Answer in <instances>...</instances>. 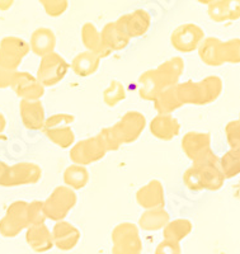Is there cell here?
I'll return each instance as SVG.
<instances>
[{
    "label": "cell",
    "mask_w": 240,
    "mask_h": 254,
    "mask_svg": "<svg viewBox=\"0 0 240 254\" xmlns=\"http://www.w3.org/2000/svg\"><path fill=\"white\" fill-rule=\"evenodd\" d=\"M76 202H78V196L75 190H72L66 186H59L44 201L46 219L55 222L62 221L66 219L70 211L75 207Z\"/></svg>",
    "instance_id": "1"
},
{
    "label": "cell",
    "mask_w": 240,
    "mask_h": 254,
    "mask_svg": "<svg viewBox=\"0 0 240 254\" xmlns=\"http://www.w3.org/2000/svg\"><path fill=\"white\" fill-rule=\"evenodd\" d=\"M182 150L192 164H203L219 158L211 149V135L191 131L182 137Z\"/></svg>",
    "instance_id": "2"
},
{
    "label": "cell",
    "mask_w": 240,
    "mask_h": 254,
    "mask_svg": "<svg viewBox=\"0 0 240 254\" xmlns=\"http://www.w3.org/2000/svg\"><path fill=\"white\" fill-rule=\"evenodd\" d=\"M112 254H141L142 242L139 226L133 222H121L112 230Z\"/></svg>",
    "instance_id": "3"
},
{
    "label": "cell",
    "mask_w": 240,
    "mask_h": 254,
    "mask_svg": "<svg viewBox=\"0 0 240 254\" xmlns=\"http://www.w3.org/2000/svg\"><path fill=\"white\" fill-rule=\"evenodd\" d=\"M69 69L70 64H67V61L60 54L54 51L49 55L41 58L36 78L45 88L54 87L64 80Z\"/></svg>",
    "instance_id": "4"
},
{
    "label": "cell",
    "mask_w": 240,
    "mask_h": 254,
    "mask_svg": "<svg viewBox=\"0 0 240 254\" xmlns=\"http://www.w3.org/2000/svg\"><path fill=\"white\" fill-rule=\"evenodd\" d=\"M29 51L26 40L18 36H5L0 41V65L12 71H18V67Z\"/></svg>",
    "instance_id": "5"
},
{
    "label": "cell",
    "mask_w": 240,
    "mask_h": 254,
    "mask_svg": "<svg viewBox=\"0 0 240 254\" xmlns=\"http://www.w3.org/2000/svg\"><path fill=\"white\" fill-rule=\"evenodd\" d=\"M106 154L107 150L98 135L80 140L70 147V159L72 164L83 167L99 162L106 156Z\"/></svg>",
    "instance_id": "6"
},
{
    "label": "cell",
    "mask_w": 240,
    "mask_h": 254,
    "mask_svg": "<svg viewBox=\"0 0 240 254\" xmlns=\"http://www.w3.org/2000/svg\"><path fill=\"white\" fill-rule=\"evenodd\" d=\"M28 202L18 199L8 206L5 215L0 220V235L4 238H15L28 228V217H27Z\"/></svg>",
    "instance_id": "7"
},
{
    "label": "cell",
    "mask_w": 240,
    "mask_h": 254,
    "mask_svg": "<svg viewBox=\"0 0 240 254\" xmlns=\"http://www.w3.org/2000/svg\"><path fill=\"white\" fill-rule=\"evenodd\" d=\"M205 37V31L200 26L196 23H183L172 32L171 44L177 51L188 54L196 51Z\"/></svg>",
    "instance_id": "8"
},
{
    "label": "cell",
    "mask_w": 240,
    "mask_h": 254,
    "mask_svg": "<svg viewBox=\"0 0 240 254\" xmlns=\"http://www.w3.org/2000/svg\"><path fill=\"white\" fill-rule=\"evenodd\" d=\"M42 178V169L38 164L32 162H20L9 165L8 174L4 187L12 188L19 186L36 185Z\"/></svg>",
    "instance_id": "9"
},
{
    "label": "cell",
    "mask_w": 240,
    "mask_h": 254,
    "mask_svg": "<svg viewBox=\"0 0 240 254\" xmlns=\"http://www.w3.org/2000/svg\"><path fill=\"white\" fill-rule=\"evenodd\" d=\"M20 101H41L46 88L38 81L36 75L27 71H17L10 85Z\"/></svg>",
    "instance_id": "10"
},
{
    "label": "cell",
    "mask_w": 240,
    "mask_h": 254,
    "mask_svg": "<svg viewBox=\"0 0 240 254\" xmlns=\"http://www.w3.org/2000/svg\"><path fill=\"white\" fill-rule=\"evenodd\" d=\"M115 22L127 35V37L132 40L146 35L151 26V15L145 9H136L133 12L121 15Z\"/></svg>",
    "instance_id": "11"
},
{
    "label": "cell",
    "mask_w": 240,
    "mask_h": 254,
    "mask_svg": "<svg viewBox=\"0 0 240 254\" xmlns=\"http://www.w3.org/2000/svg\"><path fill=\"white\" fill-rule=\"evenodd\" d=\"M124 144H132L139 139L146 127V119L139 111H128L115 124Z\"/></svg>",
    "instance_id": "12"
},
{
    "label": "cell",
    "mask_w": 240,
    "mask_h": 254,
    "mask_svg": "<svg viewBox=\"0 0 240 254\" xmlns=\"http://www.w3.org/2000/svg\"><path fill=\"white\" fill-rule=\"evenodd\" d=\"M54 246L62 252L72 251L80 240V231L71 222L62 220L54 225L51 231Z\"/></svg>",
    "instance_id": "13"
},
{
    "label": "cell",
    "mask_w": 240,
    "mask_h": 254,
    "mask_svg": "<svg viewBox=\"0 0 240 254\" xmlns=\"http://www.w3.org/2000/svg\"><path fill=\"white\" fill-rule=\"evenodd\" d=\"M136 202L145 210L164 208L165 193L163 183L158 179H151L150 182L142 186L136 192Z\"/></svg>",
    "instance_id": "14"
},
{
    "label": "cell",
    "mask_w": 240,
    "mask_h": 254,
    "mask_svg": "<svg viewBox=\"0 0 240 254\" xmlns=\"http://www.w3.org/2000/svg\"><path fill=\"white\" fill-rule=\"evenodd\" d=\"M19 115L23 126L32 131L42 130L46 121V113L41 101H20Z\"/></svg>",
    "instance_id": "15"
},
{
    "label": "cell",
    "mask_w": 240,
    "mask_h": 254,
    "mask_svg": "<svg viewBox=\"0 0 240 254\" xmlns=\"http://www.w3.org/2000/svg\"><path fill=\"white\" fill-rule=\"evenodd\" d=\"M154 137L162 141H172L180 135V124L172 115H156L149 125Z\"/></svg>",
    "instance_id": "16"
},
{
    "label": "cell",
    "mask_w": 240,
    "mask_h": 254,
    "mask_svg": "<svg viewBox=\"0 0 240 254\" xmlns=\"http://www.w3.org/2000/svg\"><path fill=\"white\" fill-rule=\"evenodd\" d=\"M207 14L216 23L238 20L240 18V0H215L207 5Z\"/></svg>",
    "instance_id": "17"
},
{
    "label": "cell",
    "mask_w": 240,
    "mask_h": 254,
    "mask_svg": "<svg viewBox=\"0 0 240 254\" xmlns=\"http://www.w3.org/2000/svg\"><path fill=\"white\" fill-rule=\"evenodd\" d=\"M56 44L58 40L55 32L47 27H38L37 29H35L28 42L29 50L40 58H44L55 51Z\"/></svg>",
    "instance_id": "18"
},
{
    "label": "cell",
    "mask_w": 240,
    "mask_h": 254,
    "mask_svg": "<svg viewBox=\"0 0 240 254\" xmlns=\"http://www.w3.org/2000/svg\"><path fill=\"white\" fill-rule=\"evenodd\" d=\"M198 168L201 177V183H202L203 190H219L223 188L225 183V177L219 165V158L210 160L203 164H192Z\"/></svg>",
    "instance_id": "19"
},
{
    "label": "cell",
    "mask_w": 240,
    "mask_h": 254,
    "mask_svg": "<svg viewBox=\"0 0 240 254\" xmlns=\"http://www.w3.org/2000/svg\"><path fill=\"white\" fill-rule=\"evenodd\" d=\"M221 45H223V41L220 38L214 37V36L203 38L198 49H197L201 61L207 66H223L225 63H224L223 59Z\"/></svg>",
    "instance_id": "20"
},
{
    "label": "cell",
    "mask_w": 240,
    "mask_h": 254,
    "mask_svg": "<svg viewBox=\"0 0 240 254\" xmlns=\"http://www.w3.org/2000/svg\"><path fill=\"white\" fill-rule=\"evenodd\" d=\"M26 242L36 253H46L54 247L51 230L45 224L27 228Z\"/></svg>",
    "instance_id": "21"
},
{
    "label": "cell",
    "mask_w": 240,
    "mask_h": 254,
    "mask_svg": "<svg viewBox=\"0 0 240 254\" xmlns=\"http://www.w3.org/2000/svg\"><path fill=\"white\" fill-rule=\"evenodd\" d=\"M101 32V38L102 44L108 51L112 52L122 51L130 44V38L127 35L117 26L116 22H110L102 28Z\"/></svg>",
    "instance_id": "22"
},
{
    "label": "cell",
    "mask_w": 240,
    "mask_h": 254,
    "mask_svg": "<svg viewBox=\"0 0 240 254\" xmlns=\"http://www.w3.org/2000/svg\"><path fill=\"white\" fill-rule=\"evenodd\" d=\"M164 89H167L156 69L142 72L139 79V94L144 101L154 102Z\"/></svg>",
    "instance_id": "23"
},
{
    "label": "cell",
    "mask_w": 240,
    "mask_h": 254,
    "mask_svg": "<svg viewBox=\"0 0 240 254\" xmlns=\"http://www.w3.org/2000/svg\"><path fill=\"white\" fill-rule=\"evenodd\" d=\"M81 42L87 49L85 51L92 52L99 59L108 58L111 55V52L102 44L101 32L92 22H85L81 27Z\"/></svg>",
    "instance_id": "24"
},
{
    "label": "cell",
    "mask_w": 240,
    "mask_h": 254,
    "mask_svg": "<svg viewBox=\"0 0 240 254\" xmlns=\"http://www.w3.org/2000/svg\"><path fill=\"white\" fill-rule=\"evenodd\" d=\"M155 69L162 80L164 81L165 87H176L177 84L180 83V78L184 71V60L180 56H176V58H172L160 64Z\"/></svg>",
    "instance_id": "25"
},
{
    "label": "cell",
    "mask_w": 240,
    "mask_h": 254,
    "mask_svg": "<svg viewBox=\"0 0 240 254\" xmlns=\"http://www.w3.org/2000/svg\"><path fill=\"white\" fill-rule=\"evenodd\" d=\"M101 60L102 59H99L92 52L83 51L72 59L70 67L75 75L80 76V78H88L98 71L99 66H101Z\"/></svg>",
    "instance_id": "26"
},
{
    "label": "cell",
    "mask_w": 240,
    "mask_h": 254,
    "mask_svg": "<svg viewBox=\"0 0 240 254\" xmlns=\"http://www.w3.org/2000/svg\"><path fill=\"white\" fill-rule=\"evenodd\" d=\"M177 97L182 103L192 106H205L203 104V88L201 81L188 80L184 83H178L176 87Z\"/></svg>",
    "instance_id": "27"
},
{
    "label": "cell",
    "mask_w": 240,
    "mask_h": 254,
    "mask_svg": "<svg viewBox=\"0 0 240 254\" xmlns=\"http://www.w3.org/2000/svg\"><path fill=\"white\" fill-rule=\"evenodd\" d=\"M171 221L168 211L165 208H151L145 210L140 216L139 226L145 231H158Z\"/></svg>",
    "instance_id": "28"
},
{
    "label": "cell",
    "mask_w": 240,
    "mask_h": 254,
    "mask_svg": "<svg viewBox=\"0 0 240 254\" xmlns=\"http://www.w3.org/2000/svg\"><path fill=\"white\" fill-rule=\"evenodd\" d=\"M193 224L188 219H176L171 220L167 225L163 228V235L165 240L180 243L184 238L188 237L192 233Z\"/></svg>",
    "instance_id": "29"
},
{
    "label": "cell",
    "mask_w": 240,
    "mask_h": 254,
    "mask_svg": "<svg viewBox=\"0 0 240 254\" xmlns=\"http://www.w3.org/2000/svg\"><path fill=\"white\" fill-rule=\"evenodd\" d=\"M176 87L167 88L155 98L154 108L158 112V115H172L177 110L183 107L178 97H177Z\"/></svg>",
    "instance_id": "30"
},
{
    "label": "cell",
    "mask_w": 240,
    "mask_h": 254,
    "mask_svg": "<svg viewBox=\"0 0 240 254\" xmlns=\"http://www.w3.org/2000/svg\"><path fill=\"white\" fill-rule=\"evenodd\" d=\"M89 171L87 167L78 164H71L66 168L62 174L64 186L71 188L72 190H79L84 188L89 182Z\"/></svg>",
    "instance_id": "31"
},
{
    "label": "cell",
    "mask_w": 240,
    "mask_h": 254,
    "mask_svg": "<svg viewBox=\"0 0 240 254\" xmlns=\"http://www.w3.org/2000/svg\"><path fill=\"white\" fill-rule=\"evenodd\" d=\"M47 139L61 149H69L75 144V133L72 131L71 126H61L54 127L44 130Z\"/></svg>",
    "instance_id": "32"
},
{
    "label": "cell",
    "mask_w": 240,
    "mask_h": 254,
    "mask_svg": "<svg viewBox=\"0 0 240 254\" xmlns=\"http://www.w3.org/2000/svg\"><path fill=\"white\" fill-rule=\"evenodd\" d=\"M219 165L225 179L235 178L240 173V149H230L221 158Z\"/></svg>",
    "instance_id": "33"
},
{
    "label": "cell",
    "mask_w": 240,
    "mask_h": 254,
    "mask_svg": "<svg viewBox=\"0 0 240 254\" xmlns=\"http://www.w3.org/2000/svg\"><path fill=\"white\" fill-rule=\"evenodd\" d=\"M201 84L203 88V104L205 106L214 103L220 98L224 89L223 79L216 75H210L202 79Z\"/></svg>",
    "instance_id": "34"
},
{
    "label": "cell",
    "mask_w": 240,
    "mask_h": 254,
    "mask_svg": "<svg viewBox=\"0 0 240 254\" xmlns=\"http://www.w3.org/2000/svg\"><path fill=\"white\" fill-rule=\"evenodd\" d=\"M126 99V89L120 80L113 79L103 92V102L107 107L113 108Z\"/></svg>",
    "instance_id": "35"
},
{
    "label": "cell",
    "mask_w": 240,
    "mask_h": 254,
    "mask_svg": "<svg viewBox=\"0 0 240 254\" xmlns=\"http://www.w3.org/2000/svg\"><path fill=\"white\" fill-rule=\"evenodd\" d=\"M98 136L101 137L102 142H103L106 150L108 151H117L120 147L123 145V141H122L121 136H120V132L117 131L116 126L112 125L110 127H104L102 128L101 132L98 133Z\"/></svg>",
    "instance_id": "36"
},
{
    "label": "cell",
    "mask_w": 240,
    "mask_h": 254,
    "mask_svg": "<svg viewBox=\"0 0 240 254\" xmlns=\"http://www.w3.org/2000/svg\"><path fill=\"white\" fill-rule=\"evenodd\" d=\"M221 51H223V59L225 64L240 63V40L239 38H232V40L223 41Z\"/></svg>",
    "instance_id": "37"
},
{
    "label": "cell",
    "mask_w": 240,
    "mask_h": 254,
    "mask_svg": "<svg viewBox=\"0 0 240 254\" xmlns=\"http://www.w3.org/2000/svg\"><path fill=\"white\" fill-rule=\"evenodd\" d=\"M27 217H28V226L41 225L46 221V215L44 210V201L35 199L32 202H28L27 207Z\"/></svg>",
    "instance_id": "38"
},
{
    "label": "cell",
    "mask_w": 240,
    "mask_h": 254,
    "mask_svg": "<svg viewBox=\"0 0 240 254\" xmlns=\"http://www.w3.org/2000/svg\"><path fill=\"white\" fill-rule=\"evenodd\" d=\"M49 17H61L69 8V0H38Z\"/></svg>",
    "instance_id": "39"
},
{
    "label": "cell",
    "mask_w": 240,
    "mask_h": 254,
    "mask_svg": "<svg viewBox=\"0 0 240 254\" xmlns=\"http://www.w3.org/2000/svg\"><path fill=\"white\" fill-rule=\"evenodd\" d=\"M183 182H184L185 187L188 188L189 190L193 192H201L202 190V183H201V177L198 168L196 165L189 167L187 171L183 174Z\"/></svg>",
    "instance_id": "40"
},
{
    "label": "cell",
    "mask_w": 240,
    "mask_h": 254,
    "mask_svg": "<svg viewBox=\"0 0 240 254\" xmlns=\"http://www.w3.org/2000/svg\"><path fill=\"white\" fill-rule=\"evenodd\" d=\"M225 136L230 149H240V121L233 120L225 126Z\"/></svg>",
    "instance_id": "41"
},
{
    "label": "cell",
    "mask_w": 240,
    "mask_h": 254,
    "mask_svg": "<svg viewBox=\"0 0 240 254\" xmlns=\"http://www.w3.org/2000/svg\"><path fill=\"white\" fill-rule=\"evenodd\" d=\"M154 254H182V248H180V243L164 239L159 246L156 247Z\"/></svg>",
    "instance_id": "42"
},
{
    "label": "cell",
    "mask_w": 240,
    "mask_h": 254,
    "mask_svg": "<svg viewBox=\"0 0 240 254\" xmlns=\"http://www.w3.org/2000/svg\"><path fill=\"white\" fill-rule=\"evenodd\" d=\"M15 72L17 71L8 70L0 65V89H6V88H10Z\"/></svg>",
    "instance_id": "43"
},
{
    "label": "cell",
    "mask_w": 240,
    "mask_h": 254,
    "mask_svg": "<svg viewBox=\"0 0 240 254\" xmlns=\"http://www.w3.org/2000/svg\"><path fill=\"white\" fill-rule=\"evenodd\" d=\"M9 165L4 162H0V187H4L6 181V174H8Z\"/></svg>",
    "instance_id": "44"
},
{
    "label": "cell",
    "mask_w": 240,
    "mask_h": 254,
    "mask_svg": "<svg viewBox=\"0 0 240 254\" xmlns=\"http://www.w3.org/2000/svg\"><path fill=\"white\" fill-rule=\"evenodd\" d=\"M15 0H0V12H6L14 5Z\"/></svg>",
    "instance_id": "45"
},
{
    "label": "cell",
    "mask_w": 240,
    "mask_h": 254,
    "mask_svg": "<svg viewBox=\"0 0 240 254\" xmlns=\"http://www.w3.org/2000/svg\"><path fill=\"white\" fill-rule=\"evenodd\" d=\"M5 128H6V119H5V116L0 112V137L3 136Z\"/></svg>",
    "instance_id": "46"
},
{
    "label": "cell",
    "mask_w": 240,
    "mask_h": 254,
    "mask_svg": "<svg viewBox=\"0 0 240 254\" xmlns=\"http://www.w3.org/2000/svg\"><path fill=\"white\" fill-rule=\"evenodd\" d=\"M197 1H198V3H201V4H203V5H208V4L214 3L215 0H197Z\"/></svg>",
    "instance_id": "47"
}]
</instances>
